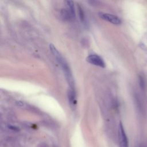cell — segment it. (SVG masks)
Listing matches in <instances>:
<instances>
[{
    "label": "cell",
    "mask_w": 147,
    "mask_h": 147,
    "mask_svg": "<svg viewBox=\"0 0 147 147\" xmlns=\"http://www.w3.org/2000/svg\"><path fill=\"white\" fill-rule=\"evenodd\" d=\"M78 13H79V16L80 20L82 22H84V21H85L84 13V11H83V9L80 6H78Z\"/></svg>",
    "instance_id": "52a82bcc"
},
{
    "label": "cell",
    "mask_w": 147,
    "mask_h": 147,
    "mask_svg": "<svg viewBox=\"0 0 147 147\" xmlns=\"http://www.w3.org/2000/svg\"><path fill=\"white\" fill-rule=\"evenodd\" d=\"M86 60L88 63L101 68H105L106 66L103 59L96 54H91L88 55L86 58Z\"/></svg>",
    "instance_id": "7a4b0ae2"
},
{
    "label": "cell",
    "mask_w": 147,
    "mask_h": 147,
    "mask_svg": "<svg viewBox=\"0 0 147 147\" xmlns=\"http://www.w3.org/2000/svg\"><path fill=\"white\" fill-rule=\"evenodd\" d=\"M98 14L100 18L113 24L119 25L121 24V19L115 15L107 13H103V12H100Z\"/></svg>",
    "instance_id": "3957f363"
},
{
    "label": "cell",
    "mask_w": 147,
    "mask_h": 147,
    "mask_svg": "<svg viewBox=\"0 0 147 147\" xmlns=\"http://www.w3.org/2000/svg\"><path fill=\"white\" fill-rule=\"evenodd\" d=\"M49 49L53 55L55 59H56V61L61 67L62 70L65 76L67 81L70 86V88L75 89L73 76L68 63L67 62L65 59L63 57L62 55L60 53V52H59V51L57 50V49L55 47L53 44H51L49 45Z\"/></svg>",
    "instance_id": "6da1fadb"
},
{
    "label": "cell",
    "mask_w": 147,
    "mask_h": 147,
    "mask_svg": "<svg viewBox=\"0 0 147 147\" xmlns=\"http://www.w3.org/2000/svg\"><path fill=\"white\" fill-rule=\"evenodd\" d=\"M67 10L71 15L72 18L75 17V9L74 6V2L72 1H65Z\"/></svg>",
    "instance_id": "8992f818"
},
{
    "label": "cell",
    "mask_w": 147,
    "mask_h": 147,
    "mask_svg": "<svg viewBox=\"0 0 147 147\" xmlns=\"http://www.w3.org/2000/svg\"><path fill=\"white\" fill-rule=\"evenodd\" d=\"M119 136L121 143V147H128L127 137L121 122H120L119 125Z\"/></svg>",
    "instance_id": "277c9868"
},
{
    "label": "cell",
    "mask_w": 147,
    "mask_h": 147,
    "mask_svg": "<svg viewBox=\"0 0 147 147\" xmlns=\"http://www.w3.org/2000/svg\"><path fill=\"white\" fill-rule=\"evenodd\" d=\"M140 85L141 87V88H144V80L142 79V78L141 76H140Z\"/></svg>",
    "instance_id": "ba28073f"
},
{
    "label": "cell",
    "mask_w": 147,
    "mask_h": 147,
    "mask_svg": "<svg viewBox=\"0 0 147 147\" xmlns=\"http://www.w3.org/2000/svg\"><path fill=\"white\" fill-rule=\"evenodd\" d=\"M68 99L71 108L74 109L76 106L77 100L75 90L74 88H70L68 91Z\"/></svg>",
    "instance_id": "5b68a950"
}]
</instances>
